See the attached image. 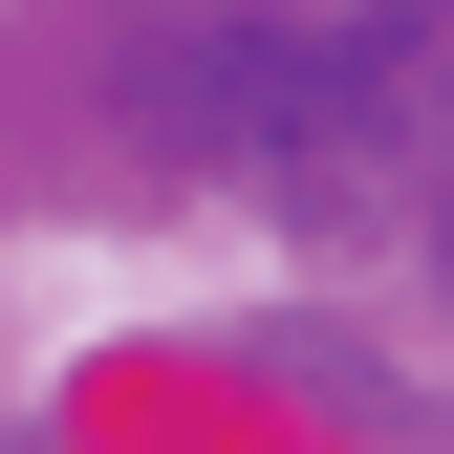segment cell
I'll use <instances>...</instances> for the list:
<instances>
[{"label": "cell", "instance_id": "1", "mask_svg": "<svg viewBox=\"0 0 454 454\" xmlns=\"http://www.w3.org/2000/svg\"><path fill=\"white\" fill-rule=\"evenodd\" d=\"M216 108H239V152L281 195L433 174V152H454V0H281V22H239Z\"/></svg>", "mask_w": 454, "mask_h": 454}, {"label": "cell", "instance_id": "2", "mask_svg": "<svg viewBox=\"0 0 454 454\" xmlns=\"http://www.w3.org/2000/svg\"><path fill=\"white\" fill-rule=\"evenodd\" d=\"M433 281H454V152H433Z\"/></svg>", "mask_w": 454, "mask_h": 454}]
</instances>
